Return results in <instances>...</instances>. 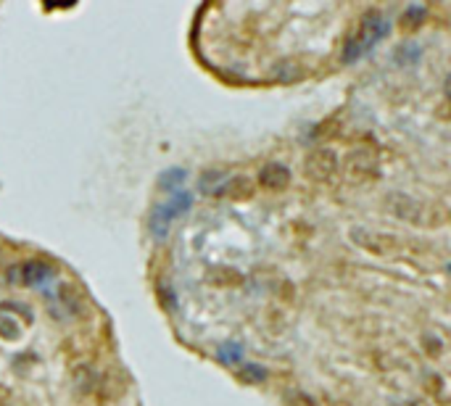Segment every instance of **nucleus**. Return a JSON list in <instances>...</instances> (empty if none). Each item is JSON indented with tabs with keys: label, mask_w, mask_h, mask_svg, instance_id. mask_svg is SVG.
Returning <instances> with one entry per match:
<instances>
[{
	"label": "nucleus",
	"mask_w": 451,
	"mask_h": 406,
	"mask_svg": "<svg viewBox=\"0 0 451 406\" xmlns=\"http://www.w3.org/2000/svg\"><path fill=\"white\" fill-rule=\"evenodd\" d=\"M385 34H388V21L385 16H380L378 11H372L367 16L362 19V24L356 27V32L354 37L349 40V45H346V51H343V61H356L362 53H367L375 43H380Z\"/></svg>",
	"instance_id": "obj_1"
},
{
	"label": "nucleus",
	"mask_w": 451,
	"mask_h": 406,
	"mask_svg": "<svg viewBox=\"0 0 451 406\" xmlns=\"http://www.w3.org/2000/svg\"><path fill=\"white\" fill-rule=\"evenodd\" d=\"M385 208L401 222H412V224H419V227L433 224V219H430L433 211L422 201L412 198V195H404V193H391L388 201H385Z\"/></svg>",
	"instance_id": "obj_2"
},
{
	"label": "nucleus",
	"mask_w": 451,
	"mask_h": 406,
	"mask_svg": "<svg viewBox=\"0 0 451 406\" xmlns=\"http://www.w3.org/2000/svg\"><path fill=\"white\" fill-rule=\"evenodd\" d=\"M190 203H193V195L185 193V190H180V193H172L167 203L156 206V211H153V217H150V232H153V237L167 235L172 219L180 217V214H185V211L190 208Z\"/></svg>",
	"instance_id": "obj_3"
},
{
	"label": "nucleus",
	"mask_w": 451,
	"mask_h": 406,
	"mask_svg": "<svg viewBox=\"0 0 451 406\" xmlns=\"http://www.w3.org/2000/svg\"><path fill=\"white\" fill-rule=\"evenodd\" d=\"M378 153L372 148H354L346 153V161H343V171L351 182H367L372 177H378Z\"/></svg>",
	"instance_id": "obj_4"
},
{
	"label": "nucleus",
	"mask_w": 451,
	"mask_h": 406,
	"mask_svg": "<svg viewBox=\"0 0 451 406\" xmlns=\"http://www.w3.org/2000/svg\"><path fill=\"white\" fill-rule=\"evenodd\" d=\"M303 169H306V174H309L312 180L327 182L335 171H338V156H335V151H330V148H317V151H312L306 156Z\"/></svg>",
	"instance_id": "obj_5"
},
{
	"label": "nucleus",
	"mask_w": 451,
	"mask_h": 406,
	"mask_svg": "<svg viewBox=\"0 0 451 406\" xmlns=\"http://www.w3.org/2000/svg\"><path fill=\"white\" fill-rule=\"evenodd\" d=\"M288 182H290V171H288V167L277 164V161L262 167V171H259V185L269 190V193H280L283 187H288Z\"/></svg>",
	"instance_id": "obj_6"
},
{
	"label": "nucleus",
	"mask_w": 451,
	"mask_h": 406,
	"mask_svg": "<svg viewBox=\"0 0 451 406\" xmlns=\"http://www.w3.org/2000/svg\"><path fill=\"white\" fill-rule=\"evenodd\" d=\"M21 272V280L32 288H45L50 280H53V270H50L45 261H27L19 267Z\"/></svg>",
	"instance_id": "obj_7"
},
{
	"label": "nucleus",
	"mask_w": 451,
	"mask_h": 406,
	"mask_svg": "<svg viewBox=\"0 0 451 406\" xmlns=\"http://www.w3.org/2000/svg\"><path fill=\"white\" fill-rule=\"evenodd\" d=\"M214 195H227V198H251L253 195V182H251L248 177H230V180H224L222 185H217L211 190Z\"/></svg>",
	"instance_id": "obj_8"
},
{
	"label": "nucleus",
	"mask_w": 451,
	"mask_h": 406,
	"mask_svg": "<svg viewBox=\"0 0 451 406\" xmlns=\"http://www.w3.org/2000/svg\"><path fill=\"white\" fill-rule=\"evenodd\" d=\"M354 237H356L359 246L367 248L369 254L383 256V254H388V248H391V240L385 235H375V232H365V230H354Z\"/></svg>",
	"instance_id": "obj_9"
},
{
	"label": "nucleus",
	"mask_w": 451,
	"mask_h": 406,
	"mask_svg": "<svg viewBox=\"0 0 451 406\" xmlns=\"http://www.w3.org/2000/svg\"><path fill=\"white\" fill-rule=\"evenodd\" d=\"M185 182V169H169L161 174V180H159V187H164V190H172V193H177V185H183Z\"/></svg>",
	"instance_id": "obj_10"
},
{
	"label": "nucleus",
	"mask_w": 451,
	"mask_h": 406,
	"mask_svg": "<svg viewBox=\"0 0 451 406\" xmlns=\"http://www.w3.org/2000/svg\"><path fill=\"white\" fill-rule=\"evenodd\" d=\"M217 356L224 364H235V361H240V356H243V346H240V343H227V346L219 348Z\"/></svg>",
	"instance_id": "obj_11"
},
{
	"label": "nucleus",
	"mask_w": 451,
	"mask_h": 406,
	"mask_svg": "<svg viewBox=\"0 0 451 406\" xmlns=\"http://www.w3.org/2000/svg\"><path fill=\"white\" fill-rule=\"evenodd\" d=\"M285 401H288V406H317L303 390H296V388L285 390Z\"/></svg>",
	"instance_id": "obj_12"
},
{
	"label": "nucleus",
	"mask_w": 451,
	"mask_h": 406,
	"mask_svg": "<svg viewBox=\"0 0 451 406\" xmlns=\"http://www.w3.org/2000/svg\"><path fill=\"white\" fill-rule=\"evenodd\" d=\"M243 380H251V383H262L264 377H267V372L259 367V364H243Z\"/></svg>",
	"instance_id": "obj_13"
}]
</instances>
